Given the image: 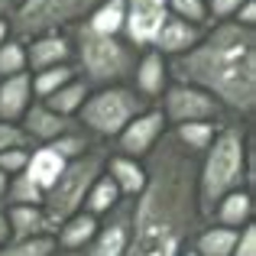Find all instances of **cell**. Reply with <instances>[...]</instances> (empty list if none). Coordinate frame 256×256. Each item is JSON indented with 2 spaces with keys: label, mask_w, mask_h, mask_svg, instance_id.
<instances>
[{
  "label": "cell",
  "mask_w": 256,
  "mask_h": 256,
  "mask_svg": "<svg viewBox=\"0 0 256 256\" xmlns=\"http://www.w3.org/2000/svg\"><path fill=\"white\" fill-rule=\"evenodd\" d=\"M4 214H6V227H10V240H30V237H42V234H56L42 204H13V208H4Z\"/></svg>",
  "instance_id": "cell-18"
},
{
  "label": "cell",
  "mask_w": 256,
  "mask_h": 256,
  "mask_svg": "<svg viewBox=\"0 0 256 256\" xmlns=\"http://www.w3.org/2000/svg\"><path fill=\"white\" fill-rule=\"evenodd\" d=\"M130 214H133V201L124 198L110 208V211L100 218L94 237L84 246L72 253H56V256H124L126 237H130Z\"/></svg>",
  "instance_id": "cell-9"
},
{
  "label": "cell",
  "mask_w": 256,
  "mask_h": 256,
  "mask_svg": "<svg viewBox=\"0 0 256 256\" xmlns=\"http://www.w3.org/2000/svg\"><path fill=\"white\" fill-rule=\"evenodd\" d=\"M178 256H198V253H194V250H192V246H185V250H182Z\"/></svg>",
  "instance_id": "cell-41"
},
{
  "label": "cell",
  "mask_w": 256,
  "mask_h": 256,
  "mask_svg": "<svg viewBox=\"0 0 256 256\" xmlns=\"http://www.w3.org/2000/svg\"><path fill=\"white\" fill-rule=\"evenodd\" d=\"M220 124H182V126H172V140L182 146V150H188L192 156H201V152L208 150V146L214 143V133H218Z\"/></svg>",
  "instance_id": "cell-25"
},
{
  "label": "cell",
  "mask_w": 256,
  "mask_h": 256,
  "mask_svg": "<svg viewBox=\"0 0 256 256\" xmlns=\"http://www.w3.org/2000/svg\"><path fill=\"white\" fill-rule=\"evenodd\" d=\"M100 0H20L10 13V36L26 42L42 32H65L84 23Z\"/></svg>",
  "instance_id": "cell-7"
},
{
  "label": "cell",
  "mask_w": 256,
  "mask_h": 256,
  "mask_svg": "<svg viewBox=\"0 0 256 256\" xmlns=\"http://www.w3.org/2000/svg\"><path fill=\"white\" fill-rule=\"evenodd\" d=\"M237 234L240 230H230V227H220V224H204L198 227V234L192 237V250L198 256H234V244H237Z\"/></svg>",
  "instance_id": "cell-21"
},
{
  "label": "cell",
  "mask_w": 256,
  "mask_h": 256,
  "mask_svg": "<svg viewBox=\"0 0 256 256\" xmlns=\"http://www.w3.org/2000/svg\"><path fill=\"white\" fill-rule=\"evenodd\" d=\"M0 256H56V237L42 234L30 240H10L6 246H0Z\"/></svg>",
  "instance_id": "cell-30"
},
{
  "label": "cell",
  "mask_w": 256,
  "mask_h": 256,
  "mask_svg": "<svg viewBox=\"0 0 256 256\" xmlns=\"http://www.w3.org/2000/svg\"><path fill=\"white\" fill-rule=\"evenodd\" d=\"M94 146H100V143H94V140L88 136L82 126L75 124L68 133H62L58 140H52V143H49V150L56 152V156L62 159V162H72V159H82L84 152H91Z\"/></svg>",
  "instance_id": "cell-27"
},
{
  "label": "cell",
  "mask_w": 256,
  "mask_h": 256,
  "mask_svg": "<svg viewBox=\"0 0 256 256\" xmlns=\"http://www.w3.org/2000/svg\"><path fill=\"white\" fill-rule=\"evenodd\" d=\"M124 0H100L91 13H88L84 26L98 36H124Z\"/></svg>",
  "instance_id": "cell-23"
},
{
  "label": "cell",
  "mask_w": 256,
  "mask_h": 256,
  "mask_svg": "<svg viewBox=\"0 0 256 256\" xmlns=\"http://www.w3.org/2000/svg\"><path fill=\"white\" fill-rule=\"evenodd\" d=\"M23 72H26V46L10 36L0 46V78H13Z\"/></svg>",
  "instance_id": "cell-31"
},
{
  "label": "cell",
  "mask_w": 256,
  "mask_h": 256,
  "mask_svg": "<svg viewBox=\"0 0 256 256\" xmlns=\"http://www.w3.org/2000/svg\"><path fill=\"white\" fill-rule=\"evenodd\" d=\"M117 201H124V198H120V192H117V185H114V182L107 178L104 172H100V175H98V182L88 188L82 211H84V214H91V218H104V214L110 211Z\"/></svg>",
  "instance_id": "cell-26"
},
{
  "label": "cell",
  "mask_w": 256,
  "mask_h": 256,
  "mask_svg": "<svg viewBox=\"0 0 256 256\" xmlns=\"http://www.w3.org/2000/svg\"><path fill=\"white\" fill-rule=\"evenodd\" d=\"M6 39H10V23H6V20H0V46H4Z\"/></svg>",
  "instance_id": "cell-39"
},
{
  "label": "cell",
  "mask_w": 256,
  "mask_h": 256,
  "mask_svg": "<svg viewBox=\"0 0 256 256\" xmlns=\"http://www.w3.org/2000/svg\"><path fill=\"white\" fill-rule=\"evenodd\" d=\"M204 30H201V26H192V23H182V20H175V16H166V23L159 26V32H156L150 49H156L162 58H175V56H182V52H188L192 46H198V39H201Z\"/></svg>",
  "instance_id": "cell-16"
},
{
  "label": "cell",
  "mask_w": 256,
  "mask_h": 256,
  "mask_svg": "<svg viewBox=\"0 0 256 256\" xmlns=\"http://www.w3.org/2000/svg\"><path fill=\"white\" fill-rule=\"evenodd\" d=\"M140 49H133L124 36H98L84 23L72 30V65L75 75L91 88L130 84Z\"/></svg>",
  "instance_id": "cell-4"
},
{
  "label": "cell",
  "mask_w": 256,
  "mask_h": 256,
  "mask_svg": "<svg viewBox=\"0 0 256 256\" xmlns=\"http://www.w3.org/2000/svg\"><path fill=\"white\" fill-rule=\"evenodd\" d=\"M159 110H162L166 124L172 126H182V124H220L227 117L224 107L211 98L208 91L201 88H192V84H182V82H169L162 94H159Z\"/></svg>",
  "instance_id": "cell-8"
},
{
  "label": "cell",
  "mask_w": 256,
  "mask_h": 256,
  "mask_svg": "<svg viewBox=\"0 0 256 256\" xmlns=\"http://www.w3.org/2000/svg\"><path fill=\"white\" fill-rule=\"evenodd\" d=\"M169 78L208 91L224 114L250 124L256 114V30L211 23L198 46L169 58Z\"/></svg>",
  "instance_id": "cell-2"
},
{
  "label": "cell",
  "mask_w": 256,
  "mask_h": 256,
  "mask_svg": "<svg viewBox=\"0 0 256 256\" xmlns=\"http://www.w3.org/2000/svg\"><path fill=\"white\" fill-rule=\"evenodd\" d=\"M146 107H152V104L140 98L130 84L94 88L84 98L75 124L82 126L94 143H110V140H117L120 130H124L133 117H140Z\"/></svg>",
  "instance_id": "cell-5"
},
{
  "label": "cell",
  "mask_w": 256,
  "mask_h": 256,
  "mask_svg": "<svg viewBox=\"0 0 256 256\" xmlns=\"http://www.w3.org/2000/svg\"><path fill=\"white\" fill-rule=\"evenodd\" d=\"M62 169H65V162L49 150V146H32V150H30V162H26L23 175L46 194L52 188V182L62 175Z\"/></svg>",
  "instance_id": "cell-22"
},
{
  "label": "cell",
  "mask_w": 256,
  "mask_h": 256,
  "mask_svg": "<svg viewBox=\"0 0 256 256\" xmlns=\"http://www.w3.org/2000/svg\"><path fill=\"white\" fill-rule=\"evenodd\" d=\"M146 188L133 198L130 237L124 256H178L204 224L194 201L198 156L166 133L143 159Z\"/></svg>",
  "instance_id": "cell-1"
},
{
  "label": "cell",
  "mask_w": 256,
  "mask_h": 256,
  "mask_svg": "<svg viewBox=\"0 0 256 256\" xmlns=\"http://www.w3.org/2000/svg\"><path fill=\"white\" fill-rule=\"evenodd\" d=\"M169 58H162L156 49H140V58H136V68H133V78H130V88L140 94L143 100L156 104L159 94L169 88Z\"/></svg>",
  "instance_id": "cell-13"
},
{
  "label": "cell",
  "mask_w": 256,
  "mask_h": 256,
  "mask_svg": "<svg viewBox=\"0 0 256 256\" xmlns=\"http://www.w3.org/2000/svg\"><path fill=\"white\" fill-rule=\"evenodd\" d=\"M32 100L36 98H32L30 72L13 75V78H0V120L4 124H20Z\"/></svg>",
  "instance_id": "cell-17"
},
{
  "label": "cell",
  "mask_w": 256,
  "mask_h": 256,
  "mask_svg": "<svg viewBox=\"0 0 256 256\" xmlns=\"http://www.w3.org/2000/svg\"><path fill=\"white\" fill-rule=\"evenodd\" d=\"M124 39L133 49H150L159 26L169 16L166 0H124Z\"/></svg>",
  "instance_id": "cell-11"
},
{
  "label": "cell",
  "mask_w": 256,
  "mask_h": 256,
  "mask_svg": "<svg viewBox=\"0 0 256 256\" xmlns=\"http://www.w3.org/2000/svg\"><path fill=\"white\" fill-rule=\"evenodd\" d=\"M16 4H20V0H16Z\"/></svg>",
  "instance_id": "cell-42"
},
{
  "label": "cell",
  "mask_w": 256,
  "mask_h": 256,
  "mask_svg": "<svg viewBox=\"0 0 256 256\" xmlns=\"http://www.w3.org/2000/svg\"><path fill=\"white\" fill-rule=\"evenodd\" d=\"M107 146H94L91 152H84L82 159H72V162H65L62 175H58L56 182H52V188L42 194V211L46 218H49L52 230H56L62 220H68L72 214L82 211L84 204V194L88 188L98 182V175L104 172V159H107Z\"/></svg>",
  "instance_id": "cell-6"
},
{
  "label": "cell",
  "mask_w": 256,
  "mask_h": 256,
  "mask_svg": "<svg viewBox=\"0 0 256 256\" xmlns=\"http://www.w3.org/2000/svg\"><path fill=\"white\" fill-rule=\"evenodd\" d=\"M98 224H100V218H91V214H84V211H78V214H72L68 220H62V224L56 227V253H72V250H78V246H84L88 240L94 237V230H98Z\"/></svg>",
  "instance_id": "cell-20"
},
{
  "label": "cell",
  "mask_w": 256,
  "mask_h": 256,
  "mask_svg": "<svg viewBox=\"0 0 256 256\" xmlns=\"http://www.w3.org/2000/svg\"><path fill=\"white\" fill-rule=\"evenodd\" d=\"M256 152L253 136L246 120H220L214 143L198 156V172H194V201H198L201 220L211 218L218 201L224 194L246 188L253 192V175H256Z\"/></svg>",
  "instance_id": "cell-3"
},
{
  "label": "cell",
  "mask_w": 256,
  "mask_h": 256,
  "mask_svg": "<svg viewBox=\"0 0 256 256\" xmlns=\"http://www.w3.org/2000/svg\"><path fill=\"white\" fill-rule=\"evenodd\" d=\"M6 185H10V175L0 172V201H4V194H6Z\"/></svg>",
  "instance_id": "cell-40"
},
{
  "label": "cell",
  "mask_w": 256,
  "mask_h": 256,
  "mask_svg": "<svg viewBox=\"0 0 256 256\" xmlns=\"http://www.w3.org/2000/svg\"><path fill=\"white\" fill-rule=\"evenodd\" d=\"M234 256H256V224L240 227L237 244H234Z\"/></svg>",
  "instance_id": "cell-35"
},
{
  "label": "cell",
  "mask_w": 256,
  "mask_h": 256,
  "mask_svg": "<svg viewBox=\"0 0 256 256\" xmlns=\"http://www.w3.org/2000/svg\"><path fill=\"white\" fill-rule=\"evenodd\" d=\"M234 23L246 26V30H256V0H244L240 4V10L234 13Z\"/></svg>",
  "instance_id": "cell-37"
},
{
  "label": "cell",
  "mask_w": 256,
  "mask_h": 256,
  "mask_svg": "<svg viewBox=\"0 0 256 256\" xmlns=\"http://www.w3.org/2000/svg\"><path fill=\"white\" fill-rule=\"evenodd\" d=\"M6 244H10V227H6V214L0 208V246H6Z\"/></svg>",
  "instance_id": "cell-38"
},
{
  "label": "cell",
  "mask_w": 256,
  "mask_h": 256,
  "mask_svg": "<svg viewBox=\"0 0 256 256\" xmlns=\"http://www.w3.org/2000/svg\"><path fill=\"white\" fill-rule=\"evenodd\" d=\"M91 94V88H88L82 78H72L68 84H62L56 94H49V98L42 100L49 110H56L58 117H65V120H75L78 117V110H82V104H84V98Z\"/></svg>",
  "instance_id": "cell-24"
},
{
  "label": "cell",
  "mask_w": 256,
  "mask_h": 256,
  "mask_svg": "<svg viewBox=\"0 0 256 256\" xmlns=\"http://www.w3.org/2000/svg\"><path fill=\"white\" fill-rule=\"evenodd\" d=\"M16 126L23 130V136H26L30 146H49L52 140L68 133L72 126H75V120H65V117H58L56 110H49L42 100H32L30 110L23 114V120H20Z\"/></svg>",
  "instance_id": "cell-14"
},
{
  "label": "cell",
  "mask_w": 256,
  "mask_h": 256,
  "mask_svg": "<svg viewBox=\"0 0 256 256\" xmlns=\"http://www.w3.org/2000/svg\"><path fill=\"white\" fill-rule=\"evenodd\" d=\"M166 6H169V16L182 20V23H192V26H211L208 23V6L204 0H166Z\"/></svg>",
  "instance_id": "cell-32"
},
{
  "label": "cell",
  "mask_w": 256,
  "mask_h": 256,
  "mask_svg": "<svg viewBox=\"0 0 256 256\" xmlns=\"http://www.w3.org/2000/svg\"><path fill=\"white\" fill-rule=\"evenodd\" d=\"M13 146H30V143H26L23 130H20L16 124H4V120H0V152L13 150Z\"/></svg>",
  "instance_id": "cell-36"
},
{
  "label": "cell",
  "mask_w": 256,
  "mask_h": 256,
  "mask_svg": "<svg viewBox=\"0 0 256 256\" xmlns=\"http://www.w3.org/2000/svg\"><path fill=\"white\" fill-rule=\"evenodd\" d=\"M30 150L32 146H13V150H4L0 152V172H6L10 178L20 175L26 169V162H30Z\"/></svg>",
  "instance_id": "cell-33"
},
{
  "label": "cell",
  "mask_w": 256,
  "mask_h": 256,
  "mask_svg": "<svg viewBox=\"0 0 256 256\" xmlns=\"http://www.w3.org/2000/svg\"><path fill=\"white\" fill-rule=\"evenodd\" d=\"M26 72L36 75L46 68L72 65V36L68 32H42V36L26 39Z\"/></svg>",
  "instance_id": "cell-12"
},
{
  "label": "cell",
  "mask_w": 256,
  "mask_h": 256,
  "mask_svg": "<svg viewBox=\"0 0 256 256\" xmlns=\"http://www.w3.org/2000/svg\"><path fill=\"white\" fill-rule=\"evenodd\" d=\"M244 0H204L208 6V23H224V20H234V13L240 10Z\"/></svg>",
  "instance_id": "cell-34"
},
{
  "label": "cell",
  "mask_w": 256,
  "mask_h": 256,
  "mask_svg": "<svg viewBox=\"0 0 256 256\" xmlns=\"http://www.w3.org/2000/svg\"><path fill=\"white\" fill-rule=\"evenodd\" d=\"M166 133H169V124H166L162 110L152 104L120 130V136L114 140L110 152H120V156H126V159H140V162H143V159L152 152V146H156Z\"/></svg>",
  "instance_id": "cell-10"
},
{
  "label": "cell",
  "mask_w": 256,
  "mask_h": 256,
  "mask_svg": "<svg viewBox=\"0 0 256 256\" xmlns=\"http://www.w3.org/2000/svg\"><path fill=\"white\" fill-rule=\"evenodd\" d=\"M13 204H42V192H39L23 172L10 178L6 194H4V201H0V208H13Z\"/></svg>",
  "instance_id": "cell-29"
},
{
  "label": "cell",
  "mask_w": 256,
  "mask_h": 256,
  "mask_svg": "<svg viewBox=\"0 0 256 256\" xmlns=\"http://www.w3.org/2000/svg\"><path fill=\"white\" fill-rule=\"evenodd\" d=\"M253 192L246 188H237V192L224 194L218 201V208L211 211V224H220V227H230V230H240V227L253 224Z\"/></svg>",
  "instance_id": "cell-19"
},
{
  "label": "cell",
  "mask_w": 256,
  "mask_h": 256,
  "mask_svg": "<svg viewBox=\"0 0 256 256\" xmlns=\"http://www.w3.org/2000/svg\"><path fill=\"white\" fill-rule=\"evenodd\" d=\"M75 78V65H58V68H46V72H36L30 75V84H32V98L36 100H46L49 94H56L62 84H68Z\"/></svg>",
  "instance_id": "cell-28"
},
{
  "label": "cell",
  "mask_w": 256,
  "mask_h": 256,
  "mask_svg": "<svg viewBox=\"0 0 256 256\" xmlns=\"http://www.w3.org/2000/svg\"><path fill=\"white\" fill-rule=\"evenodd\" d=\"M104 175L117 185L120 198H140V192L146 188V166L140 159H126L120 152H107L104 159Z\"/></svg>",
  "instance_id": "cell-15"
}]
</instances>
